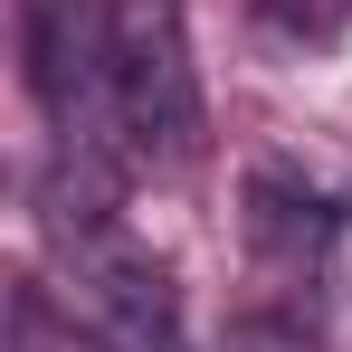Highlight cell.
<instances>
[{
	"label": "cell",
	"mask_w": 352,
	"mask_h": 352,
	"mask_svg": "<svg viewBox=\"0 0 352 352\" xmlns=\"http://www.w3.org/2000/svg\"><path fill=\"white\" fill-rule=\"evenodd\" d=\"M115 124L124 153L181 162L200 143V76L181 38V0H115Z\"/></svg>",
	"instance_id": "1"
},
{
	"label": "cell",
	"mask_w": 352,
	"mask_h": 352,
	"mask_svg": "<svg viewBox=\"0 0 352 352\" xmlns=\"http://www.w3.org/2000/svg\"><path fill=\"white\" fill-rule=\"evenodd\" d=\"M76 295L115 324L124 343H172V276H162L143 248L86 238V248H76Z\"/></svg>",
	"instance_id": "2"
}]
</instances>
